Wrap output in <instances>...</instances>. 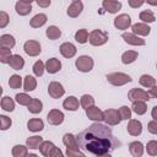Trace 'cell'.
Instances as JSON below:
<instances>
[{"mask_svg":"<svg viewBox=\"0 0 157 157\" xmlns=\"http://www.w3.org/2000/svg\"><path fill=\"white\" fill-rule=\"evenodd\" d=\"M77 145L96 156L109 153L120 146V141L114 137L112 129L101 123H93L77 136Z\"/></svg>","mask_w":157,"mask_h":157,"instance_id":"obj_1","label":"cell"},{"mask_svg":"<svg viewBox=\"0 0 157 157\" xmlns=\"http://www.w3.org/2000/svg\"><path fill=\"white\" fill-rule=\"evenodd\" d=\"M107 81L113 86H123L125 83H129L132 81L131 76L124 72H112L105 76Z\"/></svg>","mask_w":157,"mask_h":157,"instance_id":"obj_2","label":"cell"},{"mask_svg":"<svg viewBox=\"0 0 157 157\" xmlns=\"http://www.w3.org/2000/svg\"><path fill=\"white\" fill-rule=\"evenodd\" d=\"M88 42L94 47H101L108 42V33L102 29H93L88 34Z\"/></svg>","mask_w":157,"mask_h":157,"instance_id":"obj_3","label":"cell"},{"mask_svg":"<svg viewBox=\"0 0 157 157\" xmlns=\"http://www.w3.org/2000/svg\"><path fill=\"white\" fill-rule=\"evenodd\" d=\"M75 65H76V69L81 72H90L92 69H93V59L88 55H81L76 59L75 61Z\"/></svg>","mask_w":157,"mask_h":157,"instance_id":"obj_4","label":"cell"},{"mask_svg":"<svg viewBox=\"0 0 157 157\" xmlns=\"http://www.w3.org/2000/svg\"><path fill=\"white\" fill-rule=\"evenodd\" d=\"M103 120L105 121L107 125H110V126H114V125H118L120 121H121V118L119 115V112L117 109H105L103 112Z\"/></svg>","mask_w":157,"mask_h":157,"instance_id":"obj_5","label":"cell"},{"mask_svg":"<svg viewBox=\"0 0 157 157\" xmlns=\"http://www.w3.org/2000/svg\"><path fill=\"white\" fill-rule=\"evenodd\" d=\"M128 98L131 102H147L150 99V94L142 88H131L128 93Z\"/></svg>","mask_w":157,"mask_h":157,"instance_id":"obj_6","label":"cell"},{"mask_svg":"<svg viewBox=\"0 0 157 157\" xmlns=\"http://www.w3.org/2000/svg\"><path fill=\"white\" fill-rule=\"evenodd\" d=\"M23 50H25V53H26L27 55H29V56H37V55L40 54L42 48H40L39 42L29 39V40L25 42V44H23Z\"/></svg>","mask_w":157,"mask_h":157,"instance_id":"obj_7","label":"cell"},{"mask_svg":"<svg viewBox=\"0 0 157 157\" xmlns=\"http://www.w3.org/2000/svg\"><path fill=\"white\" fill-rule=\"evenodd\" d=\"M48 93H49V96H50L52 98L58 99V98H60V97L64 96L65 88H64V86H63L60 82H58V81H52V82L49 83V86H48Z\"/></svg>","mask_w":157,"mask_h":157,"instance_id":"obj_8","label":"cell"},{"mask_svg":"<svg viewBox=\"0 0 157 157\" xmlns=\"http://www.w3.org/2000/svg\"><path fill=\"white\" fill-rule=\"evenodd\" d=\"M113 23L117 29H128L131 26V17L128 13H120L114 18Z\"/></svg>","mask_w":157,"mask_h":157,"instance_id":"obj_9","label":"cell"},{"mask_svg":"<svg viewBox=\"0 0 157 157\" xmlns=\"http://www.w3.org/2000/svg\"><path fill=\"white\" fill-rule=\"evenodd\" d=\"M64 118H65L64 113L59 109H52L47 114V120L50 125H60L64 121Z\"/></svg>","mask_w":157,"mask_h":157,"instance_id":"obj_10","label":"cell"},{"mask_svg":"<svg viewBox=\"0 0 157 157\" xmlns=\"http://www.w3.org/2000/svg\"><path fill=\"white\" fill-rule=\"evenodd\" d=\"M82 10H83V2L80 1V0H75V1H72V2L69 5L66 13H67L69 17L75 18V17H78V16L81 15Z\"/></svg>","mask_w":157,"mask_h":157,"instance_id":"obj_11","label":"cell"},{"mask_svg":"<svg viewBox=\"0 0 157 157\" xmlns=\"http://www.w3.org/2000/svg\"><path fill=\"white\" fill-rule=\"evenodd\" d=\"M15 10L20 16H26L32 11V1L29 0H20L15 4Z\"/></svg>","mask_w":157,"mask_h":157,"instance_id":"obj_12","label":"cell"},{"mask_svg":"<svg viewBox=\"0 0 157 157\" xmlns=\"http://www.w3.org/2000/svg\"><path fill=\"white\" fill-rule=\"evenodd\" d=\"M121 38L124 39L125 43H128V44H130V45H145V44H146L145 39L140 38L139 36L134 34L132 32H131V33H130V32H124V33L121 34Z\"/></svg>","mask_w":157,"mask_h":157,"instance_id":"obj_13","label":"cell"},{"mask_svg":"<svg viewBox=\"0 0 157 157\" xmlns=\"http://www.w3.org/2000/svg\"><path fill=\"white\" fill-rule=\"evenodd\" d=\"M126 130L131 136H139L142 132V124L137 119H130L128 123Z\"/></svg>","mask_w":157,"mask_h":157,"instance_id":"obj_14","label":"cell"},{"mask_svg":"<svg viewBox=\"0 0 157 157\" xmlns=\"http://www.w3.org/2000/svg\"><path fill=\"white\" fill-rule=\"evenodd\" d=\"M59 49H60V54H61L64 58H66V59H70V58L75 56V54H76V52H77L76 47H75L72 43H70V42L63 43Z\"/></svg>","mask_w":157,"mask_h":157,"instance_id":"obj_15","label":"cell"},{"mask_svg":"<svg viewBox=\"0 0 157 157\" xmlns=\"http://www.w3.org/2000/svg\"><path fill=\"white\" fill-rule=\"evenodd\" d=\"M86 115H87V118L90 120H92L94 123H99V121L103 120V112L96 105L86 109Z\"/></svg>","mask_w":157,"mask_h":157,"instance_id":"obj_16","label":"cell"},{"mask_svg":"<svg viewBox=\"0 0 157 157\" xmlns=\"http://www.w3.org/2000/svg\"><path fill=\"white\" fill-rule=\"evenodd\" d=\"M102 6L109 13H117L121 9V2L117 1V0H103L102 1Z\"/></svg>","mask_w":157,"mask_h":157,"instance_id":"obj_17","label":"cell"},{"mask_svg":"<svg viewBox=\"0 0 157 157\" xmlns=\"http://www.w3.org/2000/svg\"><path fill=\"white\" fill-rule=\"evenodd\" d=\"M131 29H132V33L136 34V36H142V37H146L150 34L151 32V27L146 23H142V22H139V23H135L131 26Z\"/></svg>","mask_w":157,"mask_h":157,"instance_id":"obj_18","label":"cell"},{"mask_svg":"<svg viewBox=\"0 0 157 157\" xmlns=\"http://www.w3.org/2000/svg\"><path fill=\"white\" fill-rule=\"evenodd\" d=\"M61 69V61L56 58H50L45 61V70L49 74H56Z\"/></svg>","mask_w":157,"mask_h":157,"instance_id":"obj_19","label":"cell"},{"mask_svg":"<svg viewBox=\"0 0 157 157\" xmlns=\"http://www.w3.org/2000/svg\"><path fill=\"white\" fill-rule=\"evenodd\" d=\"M144 150H145V147H144L142 142H140V141H132L129 145V151L132 157H141L144 155Z\"/></svg>","mask_w":157,"mask_h":157,"instance_id":"obj_20","label":"cell"},{"mask_svg":"<svg viewBox=\"0 0 157 157\" xmlns=\"http://www.w3.org/2000/svg\"><path fill=\"white\" fill-rule=\"evenodd\" d=\"M27 128L29 131L32 132H38V131H42L44 129V123L42 119L39 118H33V119H29L28 123H27Z\"/></svg>","mask_w":157,"mask_h":157,"instance_id":"obj_21","label":"cell"},{"mask_svg":"<svg viewBox=\"0 0 157 157\" xmlns=\"http://www.w3.org/2000/svg\"><path fill=\"white\" fill-rule=\"evenodd\" d=\"M78 99L75 97V96H69L64 102H63V107L66 109V110H71V112H75L78 109Z\"/></svg>","mask_w":157,"mask_h":157,"instance_id":"obj_22","label":"cell"},{"mask_svg":"<svg viewBox=\"0 0 157 157\" xmlns=\"http://www.w3.org/2000/svg\"><path fill=\"white\" fill-rule=\"evenodd\" d=\"M45 22H47V15L45 13H37L31 18L29 25L32 28H39L43 25H45Z\"/></svg>","mask_w":157,"mask_h":157,"instance_id":"obj_23","label":"cell"},{"mask_svg":"<svg viewBox=\"0 0 157 157\" xmlns=\"http://www.w3.org/2000/svg\"><path fill=\"white\" fill-rule=\"evenodd\" d=\"M9 65L13 70H22L23 66H25V59L21 55H18V54H13L12 58L10 59Z\"/></svg>","mask_w":157,"mask_h":157,"instance_id":"obj_24","label":"cell"},{"mask_svg":"<svg viewBox=\"0 0 157 157\" xmlns=\"http://www.w3.org/2000/svg\"><path fill=\"white\" fill-rule=\"evenodd\" d=\"M15 44H16V40H15L13 36H11V34H2L0 37V45H1V48L11 49V48L15 47Z\"/></svg>","mask_w":157,"mask_h":157,"instance_id":"obj_25","label":"cell"},{"mask_svg":"<svg viewBox=\"0 0 157 157\" xmlns=\"http://www.w3.org/2000/svg\"><path fill=\"white\" fill-rule=\"evenodd\" d=\"M137 56H139V53L136 50H126L121 55V61H123V64L128 65V64L134 63L137 59Z\"/></svg>","mask_w":157,"mask_h":157,"instance_id":"obj_26","label":"cell"},{"mask_svg":"<svg viewBox=\"0 0 157 157\" xmlns=\"http://www.w3.org/2000/svg\"><path fill=\"white\" fill-rule=\"evenodd\" d=\"M42 144H43V137L37 136V135H34V136H29V137L26 140V146L29 147V148H32V150H37V148H39Z\"/></svg>","mask_w":157,"mask_h":157,"instance_id":"obj_27","label":"cell"},{"mask_svg":"<svg viewBox=\"0 0 157 157\" xmlns=\"http://www.w3.org/2000/svg\"><path fill=\"white\" fill-rule=\"evenodd\" d=\"M139 82H140L141 86H144L146 88H152L153 86H156V78L153 76H151V75H147V74L142 75L139 78Z\"/></svg>","mask_w":157,"mask_h":157,"instance_id":"obj_28","label":"cell"},{"mask_svg":"<svg viewBox=\"0 0 157 157\" xmlns=\"http://www.w3.org/2000/svg\"><path fill=\"white\" fill-rule=\"evenodd\" d=\"M27 108H28V112H29V113H32V114H38V113H40V112L43 110V103H42V101H39V99H37V98H33Z\"/></svg>","mask_w":157,"mask_h":157,"instance_id":"obj_29","label":"cell"},{"mask_svg":"<svg viewBox=\"0 0 157 157\" xmlns=\"http://www.w3.org/2000/svg\"><path fill=\"white\" fill-rule=\"evenodd\" d=\"M36 87H37V80L33 77V76H31V75H27L26 77H25V80H23V90L26 91V92H31V91H33V90H36Z\"/></svg>","mask_w":157,"mask_h":157,"instance_id":"obj_30","label":"cell"},{"mask_svg":"<svg viewBox=\"0 0 157 157\" xmlns=\"http://www.w3.org/2000/svg\"><path fill=\"white\" fill-rule=\"evenodd\" d=\"M1 108L5 112H13L15 109V101L9 97V96H4L1 98Z\"/></svg>","mask_w":157,"mask_h":157,"instance_id":"obj_31","label":"cell"},{"mask_svg":"<svg viewBox=\"0 0 157 157\" xmlns=\"http://www.w3.org/2000/svg\"><path fill=\"white\" fill-rule=\"evenodd\" d=\"M55 147H56V146H55L52 141H43V144H42L40 147H39V151H40V153H42L43 156L49 157L50 153L53 152V150H54Z\"/></svg>","mask_w":157,"mask_h":157,"instance_id":"obj_32","label":"cell"},{"mask_svg":"<svg viewBox=\"0 0 157 157\" xmlns=\"http://www.w3.org/2000/svg\"><path fill=\"white\" fill-rule=\"evenodd\" d=\"M28 147L23 145H15L11 150V153L13 157H27L28 155Z\"/></svg>","mask_w":157,"mask_h":157,"instance_id":"obj_33","label":"cell"},{"mask_svg":"<svg viewBox=\"0 0 157 157\" xmlns=\"http://www.w3.org/2000/svg\"><path fill=\"white\" fill-rule=\"evenodd\" d=\"M63 142L66 147H70V148H77L78 147L76 136H74L72 134H65L63 136Z\"/></svg>","mask_w":157,"mask_h":157,"instance_id":"obj_34","label":"cell"},{"mask_svg":"<svg viewBox=\"0 0 157 157\" xmlns=\"http://www.w3.org/2000/svg\"><path fill=\"white\" fill-rule=\"evenodd\" d=\"M45 36H47L49 39L55 40V39H58V38H60L61 31H60L59 27H56V26H49V27L47 28V31H45Z\"/></svg>","mask_w":157,"mask_h":157,"instance_id":"obj_35","label":"cell"},{"mask_svg":"<svg viewBox=\"0 0 157 157\" xmlns=\"http://www.w3.org/2000/svg\"><path fill=\"white\" fill-rule=\"evenodd\" d=\"M139 17L142 21V23H146V25L147 23H151V22H153L156 20L155 13L151 10H144V11H141L140 15H139Z\"/></svg>","mask_w":157,"mask_h":157,"instance_id":"obj_36","label":"cell"},{"mask_svg":"<svg viewBox=\"0 0 157 157\" xmlns=\"http://www.w3.org/2000/svg\"><path fill=\"white\" fill-rule=\"evenodd\" d=\"M131 110H132L134 113H136L137 115H142V114H145L146 110H147L146 102H132Z\"/></svg>","mask_w":157,"mask_h":157,"instance_id":"obj_37","label":"cell"},{"mask_svg":"<svg viewBox=\"0 0 157 157\" xmlns=\"http://www.w3.org/2000/svg\"><path fill=\"white\" fill-rule=\"evenodd\" d=\"M80 104L86 110V109H88V108H91V107L94 105V98L91 94H83L81 97V99H80Z\"/></svg>","mask_w":157,"mask_h":157,"instance_id":"obj_38","label":"cell"},{"mask_svg":"<svg viewBox=\"0 0 157 157\" xmlns=\"http://www.w3.org/2000/svg\"><path fill=\"white\" fill-rule=\"evenodd\" d=\"M9 86L12 88V90H17V88H21L22 86V77L20 75H11L10 78H9Z\"/></svg>","mask_w":157,"mask_h":157,"instance_id":"obj_39","label":"cell"},{"mask_svg":"<svg viewBox=\"0 0 157 157\" xmlns=\"http://www.w3.org/2000/svg\"><path fill=\"white\" fill-rule=\"evenodd\" d=\"M15 99H16V102L18 103V104H21V105H29V103H31V101L33 99L32 97H29L26 92H23V93H17L16 96H15Z\"/></svg>","mask_w":157,"mask_h":157,"instance_id":"obj_40","label":"cell"},{"mask_svg":"<svg viewBox=\"0 0 157 157\" xmlns=\"http://www.w3.org/2000/svg\"><path fill=\"white\" fill-rule=\"evenodd\" d=\"M75 40L78 42L80 44H85L88 40V32H87V29H85V28L78 29L75 33Z\"/></svg>","mask_w":157,"mask_h":157,"instance_id":"obj_41","label":"cell"},{"mask_svg":"<svg viewBox=\"0 0 157 157\" xmlns=\"http://www.w3.org/2000/svg\"><path fill=\"white\" fill-rule=\"evenodd\" d=\"M12 53H11V49L9 48H1L0 47V61L2 64H9L10 63V59L12 58Z\"/></svg>","mask_w":157,"mask_h":157,"instance_id":"obj_42","label":"cell"},{"mask_svg":"<svg viewBox=\"0 0 157 157\" xmlns=\"http://www.w3.org/2000/svg\"><path fill=\"white\" fill-rule=\"evenodd\" d=\"M32 70H33V74H34L36 76L40 77V76L43 75L44 70H45V64H44L42 60H37V61L33 64V67H32Z\"/></svg>","mask_w":157,"mask_h":157,"instance_id":"obj_43","label":"cell"},{"mask_svg":"<svg viewBox=\"0 0 157 157\" xmlns=\"http://www.w3.org/2000/svg\"><path fill=\"white\" fill-rule=\"evenodd\" d=\"M119 115L121 118V120H130L131 119V108H129L128 105H123L119 108Z\"/></svg>","mask_w":157,"mask_h":157,"instance_id":"obj_44","label":"cell"},{"mask_svg":"<svg viewBox=\"0 0 157 157\" xmlns=\"http://www.w3.org/2000/svg\"><path fill=\"white\" fill-rule=\"evenodd\" d=\"M146 152L150 156H157V141L156 140H151L147 142L146 145Z\"/></svg>","mask_w":157,"mask_h":157,"instance_id":"obj_45","label":"cell"},{"mask_svg":"<svg viewBox=\"0 0 157 157\" xmlns=\"http://www.w3.org/2000/svg\"><path fill=\"white\" fill-rule=\"evenodd\" d=\"M12 125V120L9 118V117H6V115H0V129L1 130H7L10 126Z\"/></svg>","mask_w":157,"mask_h":157,"instance_id":"obj_46","label":"cell"},{"mask_svg":"<svg viewBox=\"0 0 157 157\" xmlns=\"http://www.w3.org/2000/svg\"><path fill=\"white\" fill-rule=\"evenodd\" d=\"M66 157H86L83 152H81L77 148H70V147H66Z\"/></svg>","mask_w":157,"mask_h":157,"instance_id":"obj_47","label":"cell"},{"mask_svg":"<svg viewBox=\"0 0 157 157\" xmlns=\"http://www.w3.org/2000/svg\"><path fill=\"white\" fill-rule=\"evenodd\" d=\"M10 21L9 15L5 11H0V28H5Z\"/></svg>","mask_w":157,"mask_h":157,"instance_id":"obj_48","label":"cell"},{"mask_svg":"<svg viewBox=\"0 0 157 157\" xmlns=\"http://www.w3.org/2000/svg\"><path fill=\"white\" fill-rule=\"evenodd\" d=\"M147 130L153 134V135H157V120H151L148 124H147Z\"/></svg>","mask_w":157,"mask_h":157,"instance_id":"obj_49","label":"cell"},{"mask_svg":"<svg viewBox=\"0 0 157 157\" xmlns=\"http://www.w3.org/2000/svg\"><path fill=\"white\" fill-rule=\"evenodd\" d=\"M128 4H129V6H130V7L137 9V7L142 6V5L145 4V1H144V0H129V1H128Z\"/></svg>","mask_w":157,"mask_h":157,"instance_id":"obj_50","label":"cell"},{"mask_svg":"<svg viewBox=\"0 0 157 157\" xmlns=\"http://www.w3.org/2000/svg\"><path fill=\"white\" fill-rule=\"evenodd\" d=\"M49 157H64V153H63V151H61L60 148L55 147V148L53 150V152L50 153V156H49Z\"/></svg>","mask_w":157,"mask_h":157,"instance_id":"obj_51","label":"cell"},{"mask_svg":"<svg viewBox=\"0 0 157 157\" xmlns=\"http://www.w3.org/2000/svg\"><path fill=\"white\" fill-rule=\"evenodd\" d=\"M148 94H150V97H152V98H157V85L148 90Z\"/></svg>","mask_w":157,"mask_h":157,"instance_id":"obj_52","label":"cell"},{"mask_svg":"<svg viewBox=\"0 0 157 157\" xmlns=\"http://www.w3.org/2000/svg\"><path fill=\"white\" fill-rule=\"evenodd\" d=\"M37 5L40 6V7H48V6L50 5V0H47V1H40V0H38V1H37Z\"/></svg>","mask_w":157,"mask_h":157,"instance_id":"obj_53","label":"cell"},{"mask_svg":"<svg viewBox=\"0 0 157 157\" xmlns=\"http://www.w3.org/2000/svg\"><path fill=\"white\" fill-rule=\"evenodd\" d=\"M151 115H152L153 120H157V105L152 107V110H151Z\"/></svg>","mask_w":157,"mask_h":157,"instance_id":"obj_54","label":"cell"},{"mask_svg":"<svg viewBox=\"0 0 157 157\" xmlns=\"http://www.w3.org/2000/svg\"><path fill=\"white\" fill-rule=\"evenodd\" d=\"M96 157H112L109 153H104V155H98V156H96Z\"/></svg>","mask_w":157,"mask_h":157,"instance_id":"obj_55","label":"cell"},{"mask_svg":"<svg viewBox=\"0 0 157 157\" xmlns=\"http://www.w3.org/2000/svg\"><path fill=\"white\" fill-rule=\"evenodd\" d=\"M147 4H150V5H157V1H147Z\"/></svg>","mask_w":157,"mask_h":157,"instance_id":"obj_56","label":"cell"},{"mask_svg":"<svg viewBox=\"0 0 157 157\" xmlns=\"http://www.w3.org/2000/svg\"><path fill=\"white\" fill-rule=\"evenodd\" d=\"M27 157H39V156H37L34 153H29V155H27Z\"/></svg>","mask_w":157,"mask_h":157,"instance_id":"obj_57","label":"cell"},{"mask_svg":"<svg viewBox=\"0 0 157 157\" xmlns=\"http://www.w3.org/2000/svg\"><path fill=\"white\" fill-rule=\"evenodd\" d=\"M156 69H157V64H156Z\"/></svg>","mask_w":157,"mask_h":157,"instance_id":"obj_58","label":"cell"}]
</instances>
